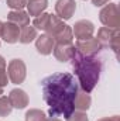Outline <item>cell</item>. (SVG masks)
<instances>
[{
    "instance_id": "7c38bea8",
    "label": "cell",
    "mask_w": 120,
    "mask_h": 121,
    "mask_svg": "<svg viewBox=\"0 0 120 121\" xmlns=\"http://www.w3.org/2000/svg\"><path fill=\"white\" fill-rule=\"evenodd\" d=\"M7 21H10V23L16 24L17 27L23 28V27L30 24V16L24 10H11L7 14Z\"/></svg>"
},
{
    "instance_id": "ac0fdd59",
    "label": "cell",
    "mask_w": 120,
    "mask_h": 121,
    "mask_svg": "<svg viewBox=\"0 0 120 121\" xmlns=\"http://www.w3.org/2000/svg\"><path fill=\"white\" fill-rule=\"evenodd\" d=\"M117 30H112V28H109V27H102V28H99L97 31V41H99V44L103 47V45H109V42H110V39H112V37L115 35V32Z\"/></svg>"
},
{
    "instance_id": "d4e9b609",
    "label": "cell",
    "mask_w": 120,
    "mask_h": 121,
    "mask_svg": "<svg viewBox=\"0 0 120 121\" xmlns=\"http://www.w3.org/2000/svg\"><path fill=\"white\" fill-rule=\"evenodd\" d=\"M66 121H89V118H88V116H86V113L85 111H74L68 118H66Z\"/></svg>"
},
{
    "instance_id": "4dcf8cb0",
    "label": "cell",
    "mask_w": 120,
    "mask_h": 121,
    "mask_svg": "<svg viewBox=\"0 0 120 121\" xmlns=\"http://www.w3.org/2000/svg\"><path fill=\"white\" fill-rule=\"evenodd\" d=\"M27 1H30V0H27Z\"/></svg>"
},
{
    "instance_id": "484cf974",
    "label": "cell",
    "mask_w": 120,
    "mask_h": 121,
    "mask_svg": "<svg viewBox=\"0 0 120 121\" xmlns=\"http://www.w3.org/2000/svg\"><path fill=\"white\" fill-rule=\"evenodd\" d=\"M110 0H92V3H93V6L95 7H103L105 4H107Z\"/></svg>"
},
{
    "instance_id": "603a6c76",
    "label": "cell",
    "mask_w": 120,
    "mask_h": 121,
    "mask_svg": "<svg viewBox=\"0 0 120 121\" xmlns=\"http://www.w3.org/2000/svg\"><path fill=\"white\" fill-rule=\"evenodd\" d=\"M6 3L11 10H23L27 6V0H6Z\"/></svg>"
},
{
    "instance_id": "8fae6325",
    "label": "cell",
    "mask_w": 120,
    "mask_h": 121,
    "mask_svg": "<svg viewBox=\"0 0 120 121\" xmlns=\"http://www.w3.org/2000/svg\"><path fill=\"white\" fill-rule=\"evenodd\" d=\"M0 38H3L7 44H16V42H18V38H20V27H17L16 24H13L10 21L3 23V28H1Z\"/></svg>"
},
{
    "instance_id": "2e32d148",
    "label": "cell",
    "mask_w": 120,
    "mask_h": 121,
    "mask_svg": "<svg viewBox=\"0 0 120 121\" xmlns=\"http://www.w3.org/2000/svg\"><path fill=\"white\" fill-rule=\"evenodd\" d=\"M37 37H38L37 35V30L32 26H30V24L23 27V28H20V38H18V41L21 44H30Z\"/></svg>"
},
{
    "instance_id": "30bf717a",
    "label": "cell",
    "mask_w": 120,
    "mask_h": 121,
    "mask_svg": "<svg viewBox=\"0 0 120 121\" xmlns=\"http://www.w3.org/2000/svg\"><path fill=\"white\" fill-rule=\"evenodd\" d=\"M75 45L74 44H55L52 54L55 56V59L60 62H68L71 60L74 52H75Z\"/></svg>"
},
{
    "instance_id": "9c48e42d",
    "label": "cell",
    "mask_w": 120,
    "mask_h": 121,
    "mask_svg": "<svg viewBox=\"0 0 120 121\" xmlns=\"http://www.w3.org/2000/svg\"><path fill=\"white\" fill-rule=\"evenodd\" d=\"M54 45H55V41L51 35L48 34H41L35 38V49L38 51V54L41 55H50L52 54V49H54Z\"/></svg>"
},
{
    "instance_id": "e0dca14e",
    "label": "cell",
    "mask_w": 120,
    "mask_h": 121,
    "mask_svg": "<svg viewBox=\"0 0 120 121\" xmlns=\"http://www.w3.org/2000/svg\"><path fill=\"white\" fill-rule=\"evenodd\" d=\"M54 41H55V44H72V41H74L72 27L65 26V27L54 37Z\"/></svg>"
},
{
    "instance_id": "f1b7e54d",
    "label": "cell",
    "mask_w": 120,
    "mask_h": 121,
    "mask_svg": "<svg viewBox=\"0 0 120 121\" xmlns=\"http://www.w3.org/2000/svg\"><path fill=\"white\" fill-rule=\"evenodd\" d=\"M1 28H3V21H0V35H1Z\"/></svg>"
},
{
    "instance_id": "ffe728a7",
    "label": "cell",
    "mask_w": 120,
    "mask_h": 121,
    "mask_svg": "<svg viewBox=\"0 0 120 121\" xmlns=\"http://www.w3.org/2000/svg\"><path fill=\"white\" fill-rule=\"evenodd\" d=\"M24 120L26 121H47V117H45V113H44L42 110L30 108V110L26 113Z\"/></svg>"
},
{
    "instance_id": "f546056e",
    "label": "cell",
    "mask_w": 120,
    "mask_h": 121,
    "mask_svg": "<svg viewBox=\"0 0 120 121\" xmlns=\"http://www.w3.org/2000/svg\"><path fill=\"white\" fill-rule=\"evenodd\" d=\"M3 94V87H0V96Z\"/></svg>"
},
{
    "instance_id": "cb8c5ba5",
    "label": "cell",
    "mask_w": 120,
    "mask_h": 121,
    "mask_svg": "<svg viewBox=\"0 0 120 121\" xmlns=\"http://www.w3.org/2000/svg\"><path fill=\"white\" fill-rule=\"evenodd\" d=\"M119 44H120V32H119V30H117L115 32V35L112 37L110 42H109V47L113 49V52H115L116 56H117V54H119Z\"/></svg>"
},
{
    "instance_id": "8992f818",
    "label": "cell",
    "mask_w": 120,
    "mask_h": 121,
    "mask_svg": "<svg viewBox=\"0 0 120 121\" xmlns=\"http://www.w3.org/2000/svg\"><path fill=\"white\" fill-rule=\"evenodd\" d=\"M76 3L75 0H57L55 3V16L61 20H69L75 14Z\"/></svg>"
},
{
    "instance_id": "3957f363",
    "label": "cell",
    "mask_w": 120,
    "mask_h": 121,
    "mask_svg": "<svg viewBox=\"0 0 120 121\" xmlns=\"http://www.w3.org/2000/svg\"><path fill=\"white\" fill-rule=\"evenodd\" d=\"M99 20L105 27L112 30H119L120 27V13L116 3H107L99 13Z\"/></svg>"
},
{
    "instance_id": "9a60e30c",
    "label": "cell",
    "mask_w": 120,
    "mask_h": 121,
    "mask_svg": "<svg viewBox=\"0 0 120 121\" xmlns=\"http://www.w3.org/2000/svg\"><path fill=\"white\" fill-rule=\"evenodd\" d=\"M66 24L64 23V20H61L60 17L54 16V14H50V20H48V24H47V28H45V34L51 35L52 38L60 32Z\"/></svg>"
},
{
    "instance_id": "7a4b0ae2",
    "label": "cell",
    "mask_w": 120,
    "mask_h": 121,
    "mask_svg": "<svg viewBox=\"0 0 120 121\" xmlns=\"http://www.w3.org/2000/svg\"><path fill=\"white\" fill-rule=\"evenodd\" d=\"M71 60L81 89L86 93H90L99 82L100 72H102V62L96 56H85L79 54L76 49Z\"/></svg>"
},
{
    "instance_id": "ba28073f",
    "label": "cell",
    "mask_w": 120,
    "mask_h": 121,
    "mask_svg": "<svg viewBox=\"0 0 120 121\" xmlns=\"http://www.w3.org/2000/svg\"><path fill=\"white\" fill-rule=\"evenodd\" d=\"M9 101L11 104L13 108H17V110H23L28 106L30 103V99H28V94L23 89H13L9 94Z\"/></svg>"
},
{
    "instance_id": "277c9868",
    "label": "cell",
    "mask_w": 120,
    "mask_h": 121,
    "mask_svg": "<svg viewBox=\"0 0 120 121\" xmlns=\"http://www.w3.org/2000/svg\"><path fill=\"white\" fill-rule=\"evenodd\" d=\"M7 76H9V80L14 85L23 83L27 76V66H26L24 60L20 58L10 60L7 65Z\"/></svg>"
},
{
    "instance_id": "6da1fadb",
    "label": "cell",
    "mask_w": 120,
    "mask_h": 121,
    "mask_svg": "<svg viewBox=\"0 0 120 121\" xmlns=\"http://www.w3.org/2000/svg\"><path fill=\"white\" fill-rule=\"evenodd\" d=\"M41 89L51 117H64L66 120L75 111L74 100L79 87L71 73L58 72L47 76L41 82Z\"/></svg>"
},
{
    "instance_id": "83f0119b",
    "label": "cell",
    "mask_w": 120,
    "mask_h": 121,
    "mask_svg": "<svg viewBox=\"0 0 120 121\" xmlns=\"http://www.w3.org/2000/svg\"><path fill=\"white\" fill-rule=\"evenodd\" d=\"M47 121H61L58 117H50V118H47Z\"/></svg>"
},
{
    "instance_id": "7402d4cb",
    "label": "cell",
    "mask_w": 120,
    "mask_h": 121,
    "mask_svg": "<svg viewBox=\"0 0 120 121\" xmlns=\"http://www.w3.org/2000/svg\"><path fill=\"white\" fill-rule=\"evenodd\" d=\"M9 82L7 76V63L3 56H0V87H4Z\"/></svg>"
},
{
    "instance_id": "5bb4252c",
    "label": "cell",
    "mask_w": 120,
    "mask_h": 121,
    "mask_svg": "<svg viewBox=\"0 0 120 121\" xmlns=\"http://www.w3.org/2000/svg\"><path fill=\"white\" fill-rule=\"evenodd\" d=\"M26 7H27V13L30 17H37L45 11V9L48 7V1L47 0H30L27 1Z\"/></svg>"
},
{
    "instance_id": "5b68a950",
    "label": "cell",
    "mask_w": 120,
    "mask_h": 121,
    "mask_svg": "<svg viewBox=\"0 0 120 121\" xmlns=\"http://www.w3.org/2000/svg\"><path fill=\"white\" fill-rule=\"evenodd\" d=\"M75 48L79 54H82L85 56H96L100 52L102 45L99 44V41L96 38L90 37V38H86V39H76Z\"/></svg>"
},
{
    "instance_id": "4316f807",
    "label": "cell",
    "mask_w": 120,
    "mask_h": 121,
    "mask_svg": "<svg viewBox=\"0 0 120 121\" xmlns=\"http://www.w3.org/2000/svg\"><path fill=\"white\" fill-rule=\"evenodd\" d=\"M97 121H120V118L117 116H113V117H103V118H100Z\"/></svg>"
},
{
    "instance_id": "44dd1931",
    "label": "cell",
    "mask_w": 120,
    "mask_h": 121,
    "mask_svg": "<svg viewBox=\"0 0 120 121\" xmlns=\"http://www.w3.org/2000/svg\"><path fill=\"white\" fill-rule=\"evenodd\" d=\"M13 111V107L9 101V97L0 96V117H7Z\"/></svg>"
},
{
    "instance_id": "4fadbf2b",
    "label": "cell",
    "mask_w": 120,
    "mask_h": 121,
    "mask_svg": "<svg viewBox=\"0 0 120 121\" xmlns=\"http://www.w3.org/2000/svg\"><path fill=\"white\" fill-rule=\"evenodd\" d=\"M92 104V97H90L89 93L83 91L82 89L78 90L76 93V97L74 100V108L76 111H88Z\"/></svg>"
},
{
    "instance_id": "d6986e66",
    "label": "cell",
    "mask_w": 120,
    "mask_h": 121,
    "mask_svg": "<svg viewBox=\"0 0 120 121\" xmlns=\"http://www.w3.org/2000/svg\"><path fill=\"white\" fill-rule=\"evenodd\" d=\"M48 20H50V14H48V13H42V14L34 17V20H32V27H34L35 30L45 31L47 24H48Z\"/></svg>"
},
{
    "instance_id": "52a82bcc",
    "label": "cell",
    "mask_w": 120,
    "mask_h": 121,
    "mask_svg": "<svg viewBox=\"0 0 120 121\" xmlns=\"http://www.w3.org/2000/svg\"><path fill=\"white\" fill-rule=\"evenodd\" d=\"M93 32H95V26L89 20H79L72 27V34L76 39L90 38V37H93Z\"/></svg>"
}]
</instances>
